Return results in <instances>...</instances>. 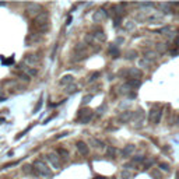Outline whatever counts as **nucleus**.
<instances>
[{"mask_svg": "<svg viewBox=\"0 0 179 179\" xmlns=\"http://www.w3.org/2000/svg\"><path fill=\"white\" fill-rule=\"evenodd\" d=\"M92 118V111L88 109V108H83L81 111H79V122L81 123H87L90 122Z\"/></svg>", "mask_w": 179, "mask_h": 179, "instance_id": "3", "label": "nucleus"}, {"mask_svg": "<svg viewBox=\"0 0 179 179\" xmlns=\"http://www.w3.org/2000/svg\"><path fill=\"white\" fill-rule=\"evenodd\" d=\"M76 90H77V87H76L74 84H71V85H67V87H66V92H69V94L76 92Z\"/></svg>", "mask_w": 179, "mask_h": 179, "instance_id": "18", "label": "nucleus"}, {"mask_svg": "<svg viewBox=\"0 0 179 179\" xmlns=\"http://www.w3.org/2000/svg\"><path fill=\"white\" fill-rule=\"evenodd\" d=\"M115 154H116V148L109 147V148H108V155H109V158H115Z\"/></svg>", "mask_w": 179, "mask_h": 179, "instance_id": "19", "label": "nucleus"}, {"mask_svg": "<svg viewBox=\"0 0 179 179\" xmlns=\"http://www.w3.org/2000/svg\"><path fill=\"white\" fill-rule=\"evenodd\" d=\"M38 60H39V59H38V57H35L34 55H27V56L24 57V62H25V63L32 65V66L36 65V63H38Z\"/></svg>", "mask_w": 179, "mask_h": 179, "instance_id": "11", "label": "nucleus"}, {"mask_svg": "<svg viewBox=\"0 0 179 179\" xmlns=\"http://www.w3.org/2000/svg\"><path fill=\"white\" fill-rule=\"evenodd\" d=\"M160 168H161L162 171H165V172H169V165H168V164L161 162V164H160Z\"/></svg>", "mask_w": 179, "mask_h": 179, "instance_id": "22", "label": "nucleus"}, {"mask_svg": "<svg viewBox=\"0 0 179 179\" xmlns=\"http://www.w3.org/2000/svg\"><path fill=\"white\" fill-rule=\"evenodd\" d=\"M34 171L38 175H46V176L50 175V169L48 168V165L45 162H42L41 160H38V161L34 162Z\"/></svg>", "mask_w": 179, "mask_h": 179, "instance_id": "2", "label": "nucleus"}, {"mask_svg": "<svg viewBox=\"0 0 179 179\" xmlns=\"http://www.w3.org/2000/svg\"><path fill=\"white\" fill-rule=\"evenodd\" d=\"M139 66H140V67H148V66H150V60H147V59H140V60H139Z\"/></svg>", "mask_w": 179, "mask_h": 179, "instance_id": "17", "label": "nucleus"}, {"mask_svg": "<svg viewBox=\"0 0 179 179\" xmlns=\"http://www.w3.org/2000/svg\"><path fill=\"white\" fill-rule=\"evenodd\" d=\"M48 157H49V160H50V161L53 162V165H56V166L59 165V164H57V160H55V155H53V154H49Z\"/></svg>", "mask_w": 179, "mask_h": 179, "instance_id": "23", "label": "nucleus"}, {"mask_svg": "<svg viewBox=\"0 0 179 179\" xmlns=\"http://www.w3.org/2000/svg\"><path fill=\"white\" fill-rule=\"evenodd\" d=\"M34 28L39 32H46L49 30V18H48V13H41L39 16H35L34 18Z\"/></svg>", "mask_w": 179, "mask_h": 179, "instance_id": "1", "label": "nucleus"}, {"mask_svg": "<svg viewBox=\"0 0 179 179\" xmlns=\"http://www.w3.org/2000/svg\"><path fill=\"white\" fill-rule=\"evenodd\" d=\"M77 150H79V153L83 154V155H87V154H88V147H87V144H85L84 141H79V143H77Z\"/></svg>", "mask_w": 179, "mask_h": 179, "instance_id": "9", "label": "nucleus"}, {"mask_svg": "<svg viewBox=\"0 0 179 179\" xmlns=\"http://www.w3.org/2000/svg\"><path fill=\"white\" fill-rule=\"evenodd\" d=\"M92 36H94V39H97L98 42H104L105 39H106V36H105V34L102 30H97L94 34H91Z\"/></svg>", "mask_w": 179, "mask_h": 179, "instance_id": "7", "label": "nucleus"}, {"mask_svg": "<svg viewBox=\"0 0 179 179\" xmlns=\"http://www.w3.org/2000/svg\"><path fill=\"white\" fill-rule=\"evenodd\" d=\"M175 120H176V123H175V125H178V126H179V116H176V118H175Z\"/></svg>", "mask_w": 179, "mask_h": 179, "instance_id": "29", "label": "nucleus"}, {"mask_svg": "<svg viewBox=\"0 0 179 179\" xmlns=\"http://www.w3.org/2000/svg\"><path fill=\"white\" fill-rule=\"evenodd\" d=\"M140 84H141L140 80H133V79H130V80L127 81V85L131 87V88H137V87H140Z\"/></svg>", "mask_w": 179, "mask_h": 179, "instance_id": "13", "label": "nucleus"}, {"mask_svg": "<svg viewBox=\"0 0 179 179\" xmlns=\"http://www.w3.org/2000/svg\"><path fill=\"white\" fill-rule=\"evenodd\" d=\"M21 69L27 73V76H35V74H36V70H35V69H28L27 66H22V65H21Z\"/></svg>", "mask_w": 179, "mask_h": 179, "instance_id": "14", "label": "nucleus"}, {"mask_svg": "<svg viewBox=\"0 0 179 179\" xmlns=\"http://www.w3.org/2000/svg\"><path fill=\"white\" fill-rule=\"evenodd\" d=\"M120 178H122V179H130L131 178V174L127 171V169H125V171H122V172H120Z\"/></svg>", "mask_w": 179, "mask_h": 179, "instance_id": "16", "label": "nucleus"}, {"mask_svg": "<svg viewBox=\"0 0 179 179\" xmlns=\"http://www.w3.org/2000/svg\"><path fill=\"white\" fill-rule=\"evenodd\" d=\"M133 116H134L133 112H130V111H125L123 114H120L118 116V119H119V122H127V120H130Z\"/></svg>", "mask_w": 179, "mask_h": 179, "instance_id": "6", "label": "nucleus"}, {"mask_svg": "<svg viewBox=\"0 0 179 179\" xmlns=\"http://www.w3.org/2000/svg\"><path fill=\"white\" fill-rule=\"evenodd\" d=\"M99 76V73H94L91 77H90V81H94V80H97V77Z\"/></svg>", "mask_w": 179, "mask_h": 179, "instance_id": "25", "label": "nucleus"}, {"mask_svg": "<svg viewBox=\"0 0 179 179\" xmlns=\"http://www.w3.org/2000/svg\"><path fill=\"white\" fill-rule=\"evenodd\" d=\"M111 55H112V57H118V56H119V50L115 48V46H112V48H111Z\"/></svg>", "mask_w": 179, "mask_h": 179, "instance_id": "21", "label": "nucleus"}, {"mask_svg": "<svg viewBox=\"0 0 179 179\" xmlns=\"http://www.w3.org/2000/svg\"><path fill=\"white\" fill-rule=\"evenodd\" d=\"M127 76L133 79V80H140L141 79V76H143V73H141V70L140 69H137V67H131L127 70Z\"/></svg>", "mask_w": 179, "mask_h": 179, "instance_id": "5", "label": "nucleus"}, {"mask_svg": "<svg viewBox=\"0 0 179 179\" xmlns=\"http://www.w3.org/2000/svg\"><path fill=\"white\" fill-rule=\"evenodd\" d=\"M131 162L133 164H143V162H146V157H143V155H137V157H134V158L131 160Z\"/></svg>", "mask_w": 179, "mask_h": 179, "instance_id": "15", "label": "nucleus"}, {"mask_svg": "<svg viewBox=\"0 0 179 179\" xmlns=\"http://www.w3.org/2000/svg\"><path fill=\"white\" fill-rule=\"evenodd\" d=\"M95 179H105L104 176H98V178H95Z\"/></svg>", "mask_w": 179, "mask_h": 179, "instance_id": "30", "label": "nucleus"}, {"mask_svg": "<svg viewBox=\"0 0 179 179\" xmlns=\"http://www.w3.org/2000/svg\"><path fill=\"white\" fill-rule=\"evenodd\" d=\"M73 81H74L73 76H65V77H62V80H60V84H62V85H65V84H71Z\"/></svg>", "mask_w": 179, "mask_h": 179, "instance_id": "12", "label": "nucleus"}, {"mask_svg": "<svg viewBox=\"0 0 179 179\" xmlns=\"http://www.w3.org/2000/svg\"><path fill=\"white\" fill-rule=\"evenodd\" d=\"M106 17V13H105V10H98V11H95V14L92 16V20L95 21V22H99L101 20H104Z\"/></svg>", "mask_w": 179, "mask_h": 179, "instance_id": "8", "label": "nucleus"}, {"mask_svg": "<svg viewBox=\"0 0 179 179\" xmlns=\"http://www.w3.org/2000/svg\"><path fill=\"white\" fill-rule=\"evenodd\" d=\"M162 118V111L161 109H151L150 114H148V120L154 125H158L160 120Z\"/></svg>", "mask_w": 179, "mask_h": 179, "instance_id": "4", "label": "nucleus"}, {"mask_svg": "<svg viewBox=\"0 0 179 179\" xmlns=\"http://www.w3.org/2000/svg\"><path fill=\"white\" fill-rule=\"evenodd\" d=\"M136 55H137V52H136V50H130V52H127V53H126V57H127V59H134V57H136Z\"/></svg>", "mask_w": 179, "mask_h": 179, "instance_id": "20", "label": "nucleus"}, {"mask_svg": "<svg viewBox=\"0 0 179 179\" xmlns=\"http://www.w3.org/2000/svg\"><path fill=\"white\" fill-rule=\"evenodd\" d=\"M91 98H92V95H87V97H84V98H83V104L85 105V104H87V102H88Z\"/></svg>", "mask_w": 179, "mask_h": 179, "instance_id": "24", "label": "nucleus"}, {"mask_svg": "<svg viewBox=\"0 0 179 179\" xmlns=\"http://www.w3.org/2000/svg\"><path fill=\"white\" fill-rule=\"evenodd\" d=\"M134 153V146L130 144V146H126L123 150H122V157H129Z\"/></svg>", "mask_w": 179, "mask_h": 179, "instance_id": "10", "label": "nucleus"}, {"mask_svg": "<svg viewBox=\"0 0 179 179\" xmlns=\"http://www.w3.org/2000/svg\"><path fill=\"white\" fill-rule=\"evenodd\" d=\"M41 105H42V99H39V102H38V105L35 106V112H36V111H38L39 108H41Z\"/></svg>", "mask_w": 179, "mask_h": 179, "instance_id": "26", "label": "nucleus"}, {"mask_svg": "<svg viewBox=\"0 0 179 179\" xmlns=\"http://www.w3.org/2000/svg\"><path fill=\"white\" fill-rule=\"evenodd\" d=\"M153 164H154V160H148L146 162V166H150V165H153Z\"/></svg>", "mask_w": 179, "mask_h": 179, "instance_id": "28", "label": "nucleus"}, {"mask_svg": "<svg viewBox=\"0 0 179 179\" xmlns=\"http://www.w3.org/2000/svg\"><path fill=\"white\" fill-rule=\"evenodd\" d=\"M174 44H175L176 46H179V35L176 36V38H175V39H174Z\"/></svg>", "mask_w": 179, "mask_h": 179, "instance_id": "27", "label": "nucleus"}]
</instances>
